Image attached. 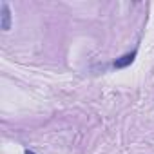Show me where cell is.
Returning a JSON list of instances; mask_svg holds the SVG:
<instances>
[{"mask_svg": "<svg viewBox=\"0 0 154 154\" xmlns=\"http://www.w3.org/2000/svg\"><path fill=\"white\" fill-rule=\"evenodd\" d=\"M134 58H136V51H132V53H127V54H123V56L116 58V62H114V67H116V69H123V67L131 65V63L134 62Z\"/></svg>", "mask_w": 154, "mask_h": 154, "instance_id": "6da1fadb", "label": "cell"}, {"mask_svg": "<svg viewBox=\"0 0 154 154\" xmlns=\"http://www.w3.org/2000/svg\"><path fill=\"white\" fill-rule=\"evenodd\" d=\"M2 29L4 31L11 29V11H9V6L6 2L2 4Z\"/></svg>", "mask_w": 154, "mask_h": 154, "instance_id": "7a4b0ae2", "label": "cell"}, {"mask_svg": "<svg viewBox=\"0 0 154 154\" xmlns=\"http://www.w3.org/2000/svg\"><path fill=\"white\" fill-rule=\"evenodd\" d=\"M26 154H35V152L33 150H26Z\"/></svg>", "mask_w": 154, "mask_h": 154, "instance_id": "3957f363", "label": "cell"}]
</instances>
